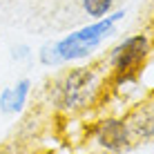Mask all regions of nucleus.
<instances>
[{
	"instance_id": "f257e3e1",
	"label": "nucleus",
	"mask_w": 154,
	"mask_h": 154,
	"mask_svg": "<svg viewBox=\"0 0 154 154\" xmlns=\"http://www.w3.org/2000/svg\"><path fill=\"white\" fill-rule=\"evenodd\" d=\"M123 18H125V9L109 11L107 16L85 25V27L74 29L65 38L56 40L54 51L58 56V63H60V65H65V63H78V60H85V58L94 56L100 49V45H103L109 36H114L116 25Z\"/></svg>"
},
{
	"instance_id": "f03ea898",
	"label": "nucleus",
	"mask_w": 154,
	"mask_h": 154,
	"mask_svg": "<svg viewBox=\"0 0 154 154\" xmlns=\"http://www.w3.org/2000/svg\"><path fill=\"white\" fill-rule=\"evenodd\" d=\"M105 89V76L98 67H76L56 85V105L63 112H81L92 107Z\"/></svg>"
},
{
	"instance_id": "7ed1b4c3",
	"label": "nucleus",
	"mask_w": 154,
	"mask_h": 154,
	"mask_svg": "<svg viewBox=\"0 0 154 154\" xmlns=\"http://www.w3.org/2000/svg\"><path fill=\"white\" fill-rule=\"evenodd\" d=\"M152 47H150V38L145 34H136V36H127L109 51V69L116 85L119 83H130L136 81L141 67L145 65L147 56H150Z\"/></svg>"
},
{
	"instance_id": "20e7f679",
	"label": "nucleus",
	"mask_w": 154,
	"mask_h": 154,
	"mask_svg": "<svg viewBox=\"0 0 154 154\" xmlns=\"http://www.w3.org/2000/svg\"><path fill=\"white\" fill-rule=\"evenodd\" d=\"M94 143L107 154H123L132 147V134L125 119H103L92 130Z\"/></svg>"
},
{
	"instance_id": "39448f33",
	"label": "nucleus",
	"mask_w": 154,
	"mask_h": 154,
	"mask_svg": "<svg viewBox=\"0 0 154 154\" xmlns=\"http://www.w3.org/2000/svg\"><path fill=\"white\" fill-rule=\"evenodd\" d=\"M125 123L130 127L132 139L139 141H150L154 139V107L150 103L136 105L130 114L125 116Z\"/></svg>"
},
{
	"instance_id": "423d86ee",
	"label": "nucleus",
	"mask_w": 154,
	"mask_h": 154,
	"mask_svg": "<svg viewBox=\"0 0 154 154\" xmlns=\"http://www.w3.org/2000/svg\"><path fill=\"white\" fill-rule=\"evenodd\" d=\"M31 92V81L29 78H23L16 85H9L0 92V112L2 114H20L27 105Z\"/></svg>"
},
{
	"instance_id": "0eeeda50",
	"label": "nucleus",
	"mask_w": 154,
	"mask_h": 154,
	"mask_svg": "<svg viewBox=\"0 0 154 154\" xmlns=\"http://www.w3.org/2000/svg\"><path fill=\"white\" fill-rule=\"evenodd\" d=\"M81 7L92 20H98L114 11V0H81Z\"/></svg>"
},
{
	"instance_id": "6e6552de",
	"label": "nucleus",
	"mask_w": 154,
	"mask_h": 154,
	"mask_svg": "<svg viewBox=\"0 0 154 154\" xmlns=\"http://www.w3.org/2000/svg\"><path fill=\"white\" fill-rule=\"evenodd\" d=\"M11 58L16 63H20V60H29L31 58V49L27 45H18V47H14L11 49Z\"/></svg>"
},
{
	"instance_id": "1a4fd4ad",
	"label": "nucleus",
	"mask_w": 154,
	"mask_h": 154,
	"mask_svg": "<svg viewBox=\"0 0 154 154\" xmlns=\"http://www.w3.org/2000/svg\"><path fill=\"white\" fill-rule=\"evenodd\" d=\"M147 103H150V105H152V107H154V96H152L150 100H147Z\"/></svg>"
}]
</instances>
